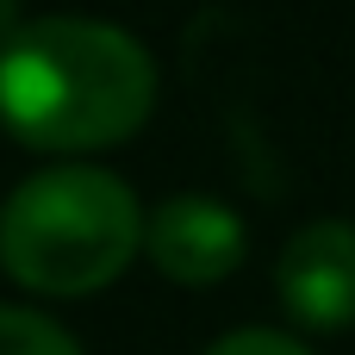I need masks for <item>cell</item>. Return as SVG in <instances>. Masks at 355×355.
Returning a JSON list of instances; mask_svg holds the SVG:
<instances>
[{
    "label": "cell",
    "mask_w": 355,
    "mask_h": 355,
    "mask_svg": "<svg viewBox=\"0 0 355 355\" xmlns=\"http://www.w3.org/2000/svg\"><path fill=\"white\" fill-rule=\"evenodd\" d=\"M156 106L150 50L100 19H37L0 50V125L31 150H106Z\"/></svg>",
    "instance_id": "1"
},
{
    "label": "cell",
    "mask_w": 355,
    "mask_h": 355,
    "mask_svg": "<svg viewBox=\"0 0 355 355\" xmlns=\"http://www.w3.org/2000/svg\"><path fill=\"white\" fill-rule=\"evenodd\" d=\"M144 243L137 200L94 162H62L12 187L0 206V268L31 293H94L125 275Z\"/></svg>",
    "instance_id": "2"
},
{
    "label": "cell",
    "mask_w": 355,
    "mask_h": 355,
    "mask_svg": "<svg viewBox=\"0 0 355 355\" xmlns=\"http://www.w3.org/2000/svg\"><path fill=\"white\" fill-rule=\"evenodd\" d=\"M144 256L181 287H218L243 262V218L212 193H175L144 218Z\"/></svg>",
    "instance_id": "3"
},
{
    "label": "cell",
    "mask_w": 355,
    "mask_h": 355,
    "mask_svg": "<svg viewBox=\"0 0 355 355\" xmlns=\"http://www.w3.org/2000/svg\"><path fill=\"white\" fill-rule=\"evenodd\" d=\"M275 287H281V306L312 331L355 324V225L318 218L300 237H287L275 262Z\"/></svg>",
    "instance_id": "4"
},
{
    "label": "cell",
    "mask_w": 355,
    "mask_h": 355,
    "mask_svg": "<svg viewBox=\"0 0 355 355\" xmlns=\"http://www.w3.org/2000/svg\"><path fill=\"white\" fill-rule=\"evenodd\" d=\"M0 355H81L62 324L25 306H0Z\"/></svg>",
    "instance_id": "5"
},
{
    "label": "cell",
    "mask_w": 355,
    "mask_h": 355,
    "mask_svg": "<svg viewBox=\"0 0 355 355\" xmlns=\"http://www.w3.org/2000/svg\"><path fill=\"white\" fill-rule=\"evenodd\" d=\"M206 355H312V349L281 331H237V337H218Z\"/></svg>",
    "instance_id": "6"
},
{
    "label": "cell",
    "mask_w": 355,
    "mask_h": 355,
    "mask_svg": "<svg viewBox=\"0 0 355 355\" xmlns=\"http://www.w3.org/2000/svg\"><path fill=\"white\" fill-rule=\"evenodd\" d=\"M19 31H25V25H19V0H0V50H6Z\"/></svg>",
    "instance_id": "7"
}]
</instances>
